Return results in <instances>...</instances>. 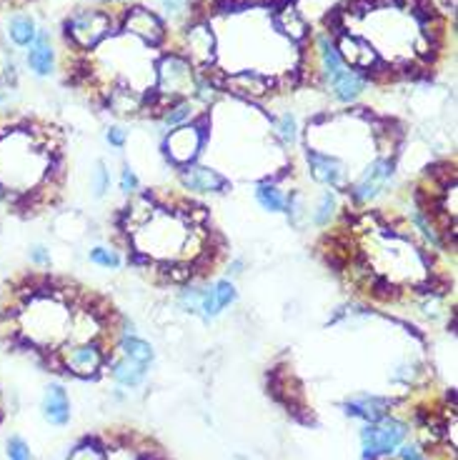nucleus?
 I'll return each instance as SVG.
<instances>
[{
  "label": "nucleus",
  "mask_w": 458,
  "mask_h": 460,
  "mask_svg": "<svg viewBox=\"0 0 458 460\" xmlns=\"http://www.w3.org/2000/svg\"><path fill=\"white\" fill-rule=\"evenodd\" d=\"M406 435V425L398 420H378V425H368L361 435L366 455H385L396 450Z\"/></svg>",
  "instance_id": "obj_1"
},
{
  "label": "nucleus",
  "mask_w": 458,
  "mask_h": 460,
  "mask_svg": "<svg viewBox=\"0 0 458 460\" xmlns=\"http://www.w3.org/2000/svg\"><path fill=\"white\" fill-rule=\"evenodd\" d=\"M110 31V18L100 11H80L68 21V36L80 48H90Z\"/></svg>",
  "instance_id": "obj_2"
},
{
  "label": "nucleus",
  "mask_w": 458,
  "mask_h": 460,
  "mask_svg": "<svg viewBox=\"0 0 458 460\" xmlns=\"http://www.w3.org/2000/svg\"><path fill=\"white\" fill-rule=\"evenodd\" d=\"M201 145H203V133L201 128L191 125V128H181L168 138L166 148H168V156L176 166H188V163L196 161L198 156Z\"/></svg>",
  "instance_id": "obj_3"
},
{
  "label": "nucleus",
  "mask_w": 458,
  "mask_h": 460,
  "mask_svg": "<svg viewBox=\"0 0 458 460\" xmlns=\"http://www.w3.org/2000/svg\"><path fill=\"white\" fill-rule=\"evenodd\" d=\"M390 173H393V163L390 161H385V158L373 161L368 168H366L363 176L358 178V183L351 188L353 198L356 200H371V198H376L380 188L385 186V181L390 178Z\"/></svg>",
  "instance_id": "obj_4"
},
{
  "label": "nucleus",
  "mask_w": 458,
  "mask_h": 460,
  "mask_svg": "<svg viewBox=\"0 0 458 460\" xmlns=\"http://www.w3.org/2000/svg\"><path fill=\"white\" fill-rule=\"evenodd\" d=\"M63 355H65V365L75 375H90V373H95L103 365V351L90 341L73 346L70 351H63Z\"/></svg>",
  "instance_id": "obj_5"
},
{
  "label": "nucleus",
  "mask_w": 458,
  "mask_h": 460,
  "mask_svg": "<svg viewBox=\"0 0 458 460\" xmlns=\"http://www.w3.org/2000/svg\"><path fill=\"white\" fill-rule=\"evenodd\" d=\"M125 26H128V31H133L136 36H141L143 41L151 43V46H158V43L166 38L163 23L158 21L153 13L143 11V8H133V11L125 13Z\"/></svg>",
  "instance_id": "obj_6"
},
{
  "label": "nucleus",
  "mask_w": 458,
  "mask_h": 460,
  "mask_svg": "<svg viewBox=\"0 0 458 460\" xmlns=\"http://www.w3.org/2000/svg\"><path fill=\"white\" fill-rule=\"evenodd\" d=\"M308 163L313 168L316 181L326 183L331 188H341L346 183V171L334 156H323L318 150H308Z\"/></svg>",
  "instance_id": "obj_7"
},
{
  "label": "nucleus",
  "mask_w": 458,
  "mask_h": 460,
  "mask_svg": "<svg viewBox=\"0 0 458 460\" xmlns=\"http://www.w3.org/2000/svg\"><path fill=\"white\" fill-rule=\"evenodd\" d=\"M181 183L188 191H198V193H215L220 188H225V178L218 176L211 168H198V166H186L181 171Z\"/></svg>",
  "instance_id": "obj_8"
},
{
  "label": "nucleus",
  "mask_w": 458,
  "mask_h": 460,
  "mask_svg": "<svg viewBox=\"0 0 458 460\" xmlns=\"http://www.w3.org/2000/svg\"><path fill=\"white\" fill-rule=\"evenodd\" d=\"M235 300V288L230 280H218L211 290L201 293V311L206 316H218L223 308H228Z\"/></svg>",
  "instance_id": "obj_9"
},
{
  "label": "nucleus",
  "mask_w": 458,
  "mask_h": 460,
  "mask_svg": "<svg viewBox=\"0 0 458 460\" xmlns=\"http://www.w3.org/2000/svg\"><path fill=\"white\" fill-rule=\"evenodd\" d=\"M43 415H46L48 423L53 425H65L70 418V405H68V395L60 385H50L46 390V398H43Z\"/></svg>",
  "instance_id": "obj_10"
},
{
  "label": "nucleus",
  "mask_w": 458,
  "mask_h": 460,
  "mask_svg": "<svg viewBox=\"0 0 458 460\" xmlns=\"http://www.w3.org/2000/svg\"><path fill=\"white\" fill-rule=\"evenodd\" d=\"M385 405H388V400L383 398H358L353 400V403H348L346 408H348V415H356V418H363V420H371V423H378V420L385 418Z\"/></svg>",
  "instance_id": "obj_11"
},
{
  "label": "nucleus",
  "mask_w": 458,
  "mask_h": 460,
  "mask_svg": "<svg viewBox=\"0 0 458 460\" xmlns=\"http://www.w3.org/2000/svg\"><path fill=\"white\" fill-rule=\"evenodd\" d=\"M331 85H334V90H336V95H339L341 100H353L356 95L363 90V85H366V80H363V75L361 73H356V70H348L346 68L344 73H339L336 78H331Z\"/></svg>",
  "instance_id": "obj_12"
},
{
  "label": "nucleus",
  "mask_w": 458,
  "mask_h": 460,
  "mask_svg": "<svg viewBox=\"0 0 458 460\" xmlns=\"http://www.w3.org/2000/svg\"><path fill=\"white\" fill-rule=\"evenodd\" d=\"M113 378L118 383H123V385H128V388H136V385H141L143 378H146V365L123 358V360H118L113 365Z\"/></svg>",
  "instance_id": "obj_13"
},
{
  "label": "nucleus",
  "mask_w": 458,
  "mask_h": 460,
  "mask_svg": "<svg viewBox=\"0 0 458 460\" xmlns=\"http://www.w3.org/2000/svg\"><path fill=\"white\" fill-rule=\"evenodd\" d=\"M8 33H11L13 43L16 46H33L38 38L36 33V21L28 16H16L11 23H8Z\"/></svg>",
  "instance_id": "obj_14"
},
{
  "label": "nucleus",
  "mask_w": 458,
  "mask_h": 460,
  "mask_svg": "<svg viewBox=\"0 0 458 460\" xmlns=\"http://www.w3.org/2000/svg\"><path fill=\"white\" fill-rule=\"evenodd\" d=\"M120 348H123V355L133 363L148 365V363L153 360V348L148 346L146 341H141V338H125V341L120 343Z\"/></svg>",
  "instance_id": "obj_15"
},
{
  "label": "nucleus",
  "mask_w": 458,
  "mask_h": 460,
  "mask_svg": "<svg viewBox=\"0 0 458 460\" xmlns=\"http://www.w3.org/2000/svg\"><path fill=\"white\" fill-rule=\"evenodd\" d=\"M28 65H31L38 75H48V73L53 70V50L46 46V38H41V43L28 53Z\"/></svg>",
  "instance_id": "obj_16"
},
{
  "label": "nucleus",
  "mask_w": 458,
  "mask_h": 460,
  "mask_svg": "<svg viewBox=\"0 0 458 460\" xmlns=\"http://www.w3.org/2000/svg\"><path fill=\"white\" fill-rule=\"evenodd\" d=\"M228 85H233L235 93H245V95H263L268 90L266 80H260L258 75H250V73L235 75L233 80H228Z\"/></svg>",
  "instance_id": "obj_17"
},
{
  "label": "nucleus",
  "mask_w": 458,
  "mask_h": 460,
  "mask_svg": "<svg viewBox=\"0 0 458 460\" xmlns=\"http://www.w3.org/2000/svg\"><path fill=\"white\" fill-rule=\"evenodd\" d=\"M255 200L271 213H281L283 208H286V198H283V193L273 186H260L258 191H255Z\"/></svg>",
  "instance_id": "obj_18"
},
{
  "label": "nucleus",
  "mask_w": 458,
  "mask_h": 460,
  "mask_svg": "<svg viewBox=\"0 0 458 460\" xmlns=\"http://www.w3.org/2000/svg\"><path fill=\"white\" fill-rule=\"evenodd\" d=\"M278 23H281V28L286 33H293L296 38H303L306 36V26H303L301 21L296 18V13H293V8H286V11L278 16Z\"/></svg>",
  "instance_id": "obj_19"
},
{
  "label": "nucleus",
  "mask_w": 458,
  "mask_h": 460,
  "mask_svg": "<svg viewBox=\"0 0 458 460\" xmlns=\"http://www.w3.org/2000/svg\"><path fill=\"white\" fill-rule=\"evenodd\" d=\"M90 260H93L95 265H100V268H118L120 265L118 253L110 250V248H100V245L90 250Z\"/></svg>",
  "instance_id": "obj_20"
},
{
  "label": "nucleus",
  "mask_w": 458,
  "mask_h": 460,
  "mask_svg": "<svg viewBox=\"0 0 458 460\" xmlns=\"http://www.w3.org/2000/svg\"><path fill=\"white\" fill-rule=\"evenodd\" d=\"M70 460H105V453L100 448H95L93 443H85V445H80V448L73 450Z\"/></svg>",
  "instance_id": "obj_21"
},
{
  "label": "nucleus",
  "mask_w": 458,
  "mask_h": 460,
  "mask_svg": "<svg viewBox=\"0 0 458 460\" xmlns=\"http://www.w3.org/2000/svg\"><path fill=\"white\" fill-rule=\"evenodd\" d=\"M108 183H110L108 171H105L103 163H98V166H95V171H93V193H95V198H100L105 191H108Z\"/></svg>",
  "instance_id": "obj_22"
},
{
  "label": "nucleus",
  "mask_w": 458,
  "mask_h": 460,
  "mask_svg": "<svg viewBox=\"0 0 458 460\" xmlns=\"http://www.w3.org/2000/svg\"><path fill=\"white\" fill-rule=\"evenodd\" d=\"M8 455H11V460H31V450L21 438L8 440Z\"/></svg>",
  "instance_id": "obj_23"
},
{
  "label": "nucleus",
  "mask_w": 458,
  "mask_h": 460,
  "mask_svg": "<svg viewBox=\"0 0 458 460\" xmlns=\"http://www.w3.org/2000/svg\"><path fill=\"white\" fill-rule=\"evenodd\" d=\"M334 208H336L334 196H331V193H326V196H323L321 208H318V213H316V223H318V225H323V223H329V218L334 215Z\"/></svg>",
  "instance_id": "obj_24"
},
{
  "label": "nucleus",
  "mask_w": 458,
  "mask_h": 460,
  "mask_svg": "<svg viewBox=\"0 0 458 460\" xmlns=\"http://www.w3.org/2000/svg\"><path fill=\"white\" fill-rule=\"evenodd\" d=\"M188 115H191V105H188V103H178L176 108H171L166 115H163V120H166L168 125H178L181 120H186Z\"/></svg>",
  "instance_id": "obj_25"
},
{
  "label": "nucleus",
  "mask_w": 458,
  "mask_h": 460,
  "mask_svg": "<svg viewBox=\"0 0 458 460\" xmlns=\"http://www.w3.org/2000/svg\"><path fill=\"white\" fill-rule=\"evenodd\" d=\"M278 135H281L286 143H293V140H296V123H293L291 115H283V118L278 120Z\"/></svg>",
  "instance_id": "obj_26"
},
{
  "label": "nucleus",
  "mask_w": 458,
  "mask_h": 460,
  "mask_svg": "<svg viewBox=\"0 0 458 460\" xmlns=\"http://www.w3.org/2000/svg\"><path fill=\"white\" fill-rule=\"evenodd\" d=\"M120 191H123V193L138 191V178H136V173L130 171V168H125V171L120 173Z\"/></svg>",
  "instance_id": "obj_27"
},
{
  "label": "nucleus",
  "mask_w": 458,
  "mask_h": 460,
  "mask_svg": "<svg viewBox=\"0 0 458 460\" xmlns=\"http://www.w3.org/2000/svg\"><path fill=\"white\" fill-rule=\"evenodd\" d=\"M248 6V0H218L215 3V8H218L220 13H238L240 8Z\"/></svg>",
  "instance_id": "obj_28"
},
{
  "label": "nucleus",
  "mask_w": 458,
  "mask_h": 460,
  "mask_svg": "<svg viewBox=\"0 0 458 460\" xmlns=\"http://www.w3.org/2000/svg\"><path fill=\"white\" fill-rule=\"evenodd\" d=\"M108 143L115 145V148H123V145H125V133L120 128H110L108 130Z\"/></svg>",
  "instance_id": "obj_29"
},
{
  "label": "nucleus",
  "mask_w": 458,
  "mask_h": 460,
  "mask_svg": "<svg viewBox=\"0 0 458 460\" xmlns=\"http://www.w3.org/2000/svg\"><path fill=\"white\" fill-rule=\"evenodd\" d=\"M31 258L36 260V263H41V265L50 263V255H48V253H46V248H41V245H36V248L31 250Z\"/></svg>",
  "instance_id": "obj_30"
},
{
  "label": "nucleus",
  "mask_w": 458,
  "mask_h": 460,
  "mask_svg": "<svg viewBox=\"0 0 458 460\" xmlns=\"http://www.w3.org/2000/svg\"><path fill=\"white\" fill-rule=\"evenodd\" d=\"M403 460H423V455L416 448H403Z\"/></svg>",
  "instance_id": "obj_31"
},
{
  "label": "nucleus",
  "mask_w": 458,
  "mask_h": 460,
  "mask_svg": "<svg viewBox=\"0 0 458 460\" xmlns=\"http://www.w3.org/2000/svg\"><path fill=\"white\" fill-rule=\"evenodd\" d=\"M183 3H186V0H163V6H166L171 13H178V11H181Z\"/></svg>",
  "instance_id": "obj_32"
},
{
  "label": "nucleus",
  "mask_w": 458,
  "mask_h": 460,
  "mask_svg": "<svg viewBox=\"0 0 458 460\" xmlns=\"http://www.w3.org/2000/svg\"><path fill=\"white\" fill-rule=\"evenodd\" d=\"M110 3H113V0H110Z\"/></svg>",
  "instance_id": "obj_33"
}]
</instances>
